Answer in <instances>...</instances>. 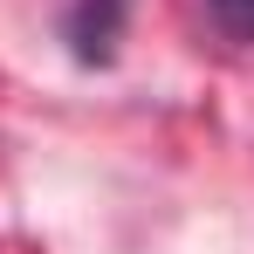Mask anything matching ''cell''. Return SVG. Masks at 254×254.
Here are the masks:
<instances>
[{
  "instance_id": "cell-1",
  "label": "cell",
  "mask_w": 254,
  "mask_h": 254,
  "mask_svg": "<svg viewBox=\"0 0 254 254\" xmlns=\"http://www.w3.org/2000/svg\"><path fill=\"white\" fill-rule=\"evenodd\" d=\"M213 7V21L234 35V42H254V0H206Z\"/></svg>"
}]
</instances>
